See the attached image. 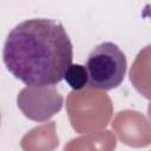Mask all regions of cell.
<instances>
[{
    "instance_id": "6da1fadb",
    "label": "cell",
    "mask_w": 151,
    "mask_h": 151,
    "mask_svg": "<svg viewBox=\"0 0 151 151\" xmlns=\"http://www.w3.org/2000/svg\"><path fill=\"white\" fill-rule=\"evenodd\" d=\"M73 59V46L61 22L33 18L8 33L2 60L12 76L27 86H54Z\"/></svg>"
},
{
    "instance_id": "7a4b0ae2",
    "label": "cell",
    "mask_w": 151,
    "mask_h": 151,
    "mask_svg": "<svg viewBox=\"0 0 151 151\" xmlns=\"http://www.w3.org/2000/svg\"><path fill=\"white\" fill-rule=\"evenodd\" d=\"M85 68L92 88L110 91L117 88L124 80L126 57L117 44L104 41L88 53Z\"/></svg>"
},
{
    "instance_id": "3957f363",
    "label": "cell",
    "mask_w": 151,
    "mask_h": 151,
    "mask_svg": "<svg viewBox=\"0 0 151 151\" xmlns=\"http://www.w3.org/2000/svg\"><path fill=\"white\" fill-rule=\"evenodd\" d=\"M17 100L22 113L35 122L47 120L63 106V97L54 86H27Z\"/></svg>"
},
{
    "instance_id": "277c9868",
    "label": "cell",
    "mask_w": 151,
    "mask_h": 151,
    "mask_svg": "<svg viewBox=\"0 0 151 151\" xmlns=\"http://www.w3.org/2000/svg\"><path fill=\"white\" fill-rule=\"evenodd\" d=\"M64 79L76 91L84 88L88 84L86 68L80 64H71L64 74Z\"/></svg>"
}]
</instances>
